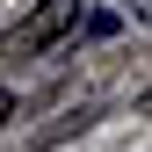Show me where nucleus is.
I'll use <instances>...</instances> for the list:
<instances>
[{
	"label": "nucleus",
	"mask_w": 152,
	"mask_h": 152,
	"mask_svg": "<svg viewBox=\"0 0 152 152\" xmlns=\"http://www.w3.org/2000/svg\"><path fill=\"white\" fill-rule=\"evenodd\" d=\"M7 116H15V94H7V87H0V130H7Z\"/></svg>",
	"instance_id": "f03ea898"
},
{
	"label": "nucleus",
	"mask_w": 152,
	"mask_h": 152,
	"mask_svg": "<svg viewBox=\"0 0 152 152\" xmlns=\"http://www.w3.org/2000/svg\"><path fill=\"white\" fill-rule=\"evenodd\" d=\"M72 22H80V0H36L22 22L7 29V58H36V51H51Z\"/></svg>",
	"instance_id": "f257e3e1"
}]
</instances>
